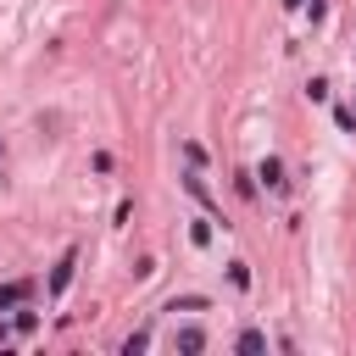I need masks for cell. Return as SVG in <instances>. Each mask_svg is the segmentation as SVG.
I'll return each instance as SVG.
<instances>
[{
    "mask_svg": "<svg viewBox=\"0 0 356 356\" xmlns=\"http://www.w3.org/2000/svg\"><path fill=\"white\" fill-rule=\"evenodd\" d=\"M72 267H78V250H61V261L50 267V295H67V284H72Z\"/></svg>",
    "mask_w": 356,
    "mask_h": 356,
    "instance_id": "cell-1",
    "label": "cell"
},
{
    "mask_svg": "<svg viewBox=\"0 0 356 356\" xmlns=\"http://www.w3.org/2000/svg\"><path fill=\"white\" fill-rule=\"evenodd\" d=\"M256 178H261L267 189H284V184H289V178H284V161H278V156H267V161L256 167Z\"/></svg>",
    "mask_w": 356,
    "mask_h": 356,
    "instance_id": "cell-2",
    "label": "cell"
},
{
    "mask_svg": "<svg viewBox=\"0 0 356 356\" xmlns=\"http://www.w3.org/2000/svg\"><path fill=\"white\" fill-rule=\"evenodd\" d=\"M184 189H189V195H195V200H200L206 211H217V206H211V189H206V178H195V172H184Z\"/></svg>",
    "mask_w": 356,
    "mask_h": 356,
    "instance_id": "cell-3",
    "label": "cell"
},
{
    "mask_svg": "<svg viewBox=\"0 0 356 356\" xmlns=\"http://www.w3.org/2000/svg\"><path fill=\"white\" fill-rule=\"evenodd\" d=\"M239 350H245V356H261V350H267V334H261V328H245V334H239Z\"/></svg>",
    "mask_w": 356,
    "mask_h": 356,
    "instance_id": "cell-4",
    "label": "cell"
},
{
    "mask_svg": "<svg viewBox=\"0 0 356 356\" xmlns=\"http://www.w3.org/2000/svg\"><path fill=\"white\" fill-rule=\"evenodd\" d=\"M28 295H33V284H6V289H0V306H22Z\"/></svg>",
    "mask_w": 356,
    "mask_h": 356,
    "instance_id": "cell-5",
    "label": "cell"
},
{
    "mask_svg": "<svg viewBox=\"0 0 356 356\" xmlns=\"http://www.w3.org/2000/svg\"><path fill=\"white\" fill-rule=\"evenodd\" d=\"M189 245H200V250L211 245V217H195V228H189Z\"/></svg>",
    "mask_w": 356,
    "mask_h": 356,
    "instance_id": "cell-6",
    "label": "cell"
},
{
    "mask_svg": "<svg viewBox=\"0 0 356 356\" xmlns=\"http://www.w3.org/2000/svg\"><path fill=\"white\" fill-rule=\"evenodd\" d=\"M228 284H234V289H250V267H245V261H228Z\"/></svg>",
    "mask_w": 356,
    "mask_h": 356,
    "instance_id": "cell-7",
    "label": "cell"
},
{
    "mask_svg": "<svg viewBox=\"0 0 356 356\" xmlns=\"http://www.w3.org/2000/svg\"><path fill=\"white\" fill-rule=\"evenodd\" d=\"M200 345H206L200 328H178V350H200Z\"/></svg>",
    "mask_w": 356,
    "mask_h": 356,
    "instance_id": "cell-8",
    "label": "cell"
},
{
    "mask_svg": "<svg viewBox=\"0 0 356 356\" xmlns=\"http://www.w3.org/2000/svg\"><path fill=\"white\" fill-rule=\"evenodd\" d=\"M167 312H206V300H200V295H178Z\"/></svg>",
    "mask_w": 356,
    "mask_h": 356,
    "instance_id": "cell-9",
    "label": "cell"
},
{
    "mask_svg": "<svg viewBox=\"0 0 356 356\" xmlns=\"http://www.w3.org/2000/svg\"><path fill=\"white\" fill-rule=\"evenodd\" d=\"M145 345H150V328H134V334H128V345H122V350H128V356H139V350H145Z\"/></svg>",
    "mask_w": 356,
    "mask_h": 356,
    "instance_id": "cell-10",
    "label": "cell"
},
{
    "mask_svg": "<svg viewBox=\"0 0 356 356\" xmlns=\"http://www.w3.org/2000/svg\"><path fill=\"white\" fill-rule=\"evenodd\" d=\"M334 122H339V128L350 134V128H356V111H350V106H334Z\"/></svg>",
    "mask_w": 356,
    "mask_h": 356,
    "instance_id": "cell-11",
    "label": "cell"
},
{
    "mask_svg": "<svg viewBox=\"0 0 356 356\" xmlns=\"http://www.w3.org/2000/svg\"><path fill=\"white\" fill-rule=\"evenodd\" d=\"M39 328V312H17V334H33Z\"/></svg>",
    "mask_w": 356,
    "mask_h": 356,
    "instance_id": "cell-12",
    "label": "cell"
}]
</instances>
